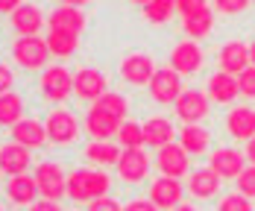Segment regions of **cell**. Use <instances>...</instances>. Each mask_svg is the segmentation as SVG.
<instances>
[{
    "mask_svg": "<svg viewBox=\"0 0 255 211\" xmlns=\"http://www.w3.org/2000/svg\"><path fill=\"white\" fill-rule=\"evenodd\" d=\"M112 191V173L103 167H77L68 173V200L77 206H88Z\"/></svg>",
    "mask_w": 255,
    "mask_h": 211,
    "instance_id": "6da1fadb",
    "label": "cell"
},
{
    "mask_svg": "<svg viewBox=\"0 0 255 211\" xmlns=\"http://www.w3.org/2000/svg\"><path fill=\"white\" fill-rule=\"evenodd\" d=\"M38 94L44 103L62 106L74 97V71L62 62L47 65L41 74H38Z\"/></svg>",
    "mask_w": 255,
    "mask_h": 211,
    "instance_id": "7a4b0ae2",
    "label": "cell"
},
{
    "mask_svg": "<svg viewBox=\"0 0 255 211\" xmlns=\"http://www.w3.org/2000/svg\"><path fill=\"white\" fill-rule=\"evenodd\" d=\"M9 53H12V62L26 74L44 71L53 56L50 47H47V38H41V35H15Z\"/></svg>",
    "mask_w": 255,
    "mask_h": 211,
    "instance_id": "3957f363",
    "label": "cell"
},
{
    "mask_svg": "<svg viewBox=\"0 0 255 211\" xmlns=\"http://www.w3.org/2000/svg\"><path fill=\"white\" fill-rule=\"evenodd\" d=\"M44 129H47V144H53V147H71V144H77L82 123H79V114L71 111L68 106H53L50 111L44 114Z\"/></svg>",
    "mask_w": 255,
    "mask_h": 211,
    "instance_id": "277c9868",
    "label": "cell"
},
{
    "mask_svg": "<svg viewBox=\"0 0 255 211\" xmlns=\"http://www.w3.org/2000/svg\"><path fill=\"white\" fill-rule=\"evenodd\" d=\"M167 65L176 71L179 77L185 79H194L203 74L205 68V50L200 41H194V38H182L173 44V50H170V59H167Z\"/></svg>",
    "mask_w": 255,
    "mask_h": 211,
    "instance_id": "5b68a950",
    "label": "cell"
},
{
    "mask_svg": "<svg viewBox=\"0 0 255 211\" xmlns=\"http://www.w3.org/2000/svg\"><path fill=\"white\" fill-rule=\"evenodd\" d=\"M38 191H41V200H53L59 203L62 197H68V173L62 167V161H53V158H41L32 170Z\"/></svg>",
    "mask_w": 255,
    "mask_h": 211,
    "instance_id": "8992f818",
    "label": "cell"
},
{
    "mask_svg": "<svg viewBox=\"0 0 255 211\" xmlns=\"http://www.w3.org/2000/svg\"><path fill=\"white\" fill-rule=\"evenodd\" d=\"M155 71H158L155 59L144 50H135V53H129V56H124L121 65H118V77L124 79L127 85H132V88L150 85L153 77H155Z\"/></svg>",
    "mask_w": 255,
    "mask_h": 211,
    "instance_id": "52a82bcc",
    "label": "cell"
},
{
    "mask_svg": "<svg viewBox=\"0 0 255 211\" xmlns=\"http://www.w3.org/2000/svg\"><path fill=\"white\" fill-rule=\"evenodd\" d=\"M173 111H176V120H182V126L203 123L211 114V100H208L205 88H185L179 94V100L173 103Z\"/></svg>",
    "mask_w": 255,
    "mask_h": 211,
    "instance_id": "ba28073f",
    "label": "cell"
},
{
    "mask_svg": "<svg viewBox=\"0 0 255 211\" xmlns=\"http://www.w3.org/2000/svg\"><path fill=\"white\" fill-rule=\"evenodd\" d=\"M185 191L191 194L194 203H214V200H220L223 179H220L211 167H197V170L188 173V179H185Z\"/></svg>",
    "mask_w": 255,
    "mask_h": 211,
    "instance_id": "9c48e42d",
    "label": "cell"
},
{
    "mask_svg": "<svg viewBox=\"0 0 255 211\" xmlns=\"http://www.w3.org/2000/svg\"><path fill=\"white\" fill-rule=\"evenodd\" d=\"M153 167H155L153 158L144 150H124L121 161L115 164V173H118V179L124 185H144Z\"/></svg>",
    "mask_w": 255,
    "mask_h": 211,
    "instance_id": "30bf717a",
    "label": "cell"
},
{
    "mask_svg": "<svg viewBox=\"0 0 255 211\" xmlns=\"http://www.w3.org/2000/svg\"><path fill=\"white\" fill-rule=\"evenodd\" d=\"M147 91H150V100H153V103L173 106L179 100V94L185 91V85H182V77H179L170 65H161V68L155 71L153 82L147 85Z\"/></svg>",
    "mask_w": 255,
    "mask_h": 211,
    "instance_id": "8fae6325",
    "label": "cell"
},
{
    "mask_svg": "<svg viewBox=\"0 0 255 211\" xmlns=\"http://www.w3.org/2000/svg\"><path fill=\"white\" fill-rule=\"evenodd\" d=\"M153 164L158 170V176H170V179H188V173H191V156L182 150L179 141L155 150Z\"/></svg>",
    "mask_w": 255,
    "mask_h": 211,
    "instance_id": "7c38bea8",
    "label": "cell"
},
{
    "mask_svg": "<svg viewBox=\"0 0 255 211\" xmlns=\"http://www.w3.org/2000/svg\"><path fill=\"white\" fill-rule=\"evenodd\" d=\"M3 200H6L12 209H29L32 203H38V200H41V191H38L35 176H29V173L9 176V179L3 182Z\"/></svg>",
    "mask_w": 255,
    "mask_h": 211,
    "instance_id": "4fadbf2b",
    "label": "cell"
},
{
    "mask_svg": "<svg viewBox=\"0 0 255 211\" xmlns=\"http://www.w3.org/2000/svg\"><path fill=\"white\" fill-rule=\"evenodd\" d=\"M109 91V77L97 68H77L74 71V97L82 103H97Z\"/></svg>",
    "mask_w": 255,
    "mask_h": 211,
    "instance_id": "5bb4252c",
    "label": "cell"
},
{
    "mask_svg": "<svg viewBox=\"0 0 255 211\" xmlns=\"http://www.w3.org/2000/svg\"><path fill=\"white\" fill-rule=\"evenodd\" d=\"M9 26L15 35H38L47 26V15L35 0H24L12 15H9Z\"/></svg>",
    "mask_w": 255,
    "mask_h": 211,
    "instance_id": "9a60e30c",
    "label": "cell"
},
{
    "mask_svg": "<svg viewBox=\"0 0 255 211\" xmlns=\"http://www.w3.org/2000/svg\"><path fill=\"white\" fill-rule=\"evenodd\" d=\"M250 65H253V59H250V44L247 41L229 38V41L220 44V50H217V71H226L232 77H241Z\"/></svg>",
    "mask_w": 255,
    "mask_h": 211,
    "instance_id": "2e32d148",
    "label": "cell"
},
{
    "mask_svg": "<svg viewBox=\"0 0 255 211\" xmlns=\"http://www.w3.org/2000/svg\"><path fill=\"white\" fill-rule=\"evenodd\" d=\"M141 126H144V141H147V147H153V150H161V147H167V144H176V138H179L173 117H167V114H161V111L147 114V117L141 120Z\"/></svg>",
    "mask_w": 255,
    "mask_h": 211,
    "instance_id": "e0dca14e",
    "label": "cell"
},
{
    "mask_svg": "<svg viewBox=\"0 0 255 211\" xmlns=\"http://www.w3.org/2000/svg\"><path fill=\"white\" fill-rule=\"evenodd\" d=\"M208 167L220 176V179H238L247 167V156L238 150V147H214L208 153Z\"/></svg>",
    "mask_w": 255,
    "mask_h": 211,
    "instance_id": "ac0fdd59",
    "label": "cell"
},
{
    "mask_svg": "<svg viewBox=\"0 0 255 211\" xmlns=\"http://www.w3.org/2000/svg\"><path fill=\"white\" fill-rule=\"evenodd\" d=\"M88 26L85 12L77 6H53L47 12V32H68V35H82Z\"/></svg>",
    "mask_w": 255,
    "mask_h": 211,
    "instance_id": "d6986e66",
    "label": "cell"
},
{
    "mask_svg": "<svg viewBox=\"0 0 255 211\" xmlns=\"http://www.w3.org/2000/svg\"><path fill=\"white\" fill-rule=\"evenodd\" d=\"M147 197L161 211H173L179 203H185V185L179 179H170V176H155L147 188Z\"/></svg>",
    "mask_w": 255,
    "mask_h": 211,
    "instance_id": "ffe728a7",
    "label": "cell"
},
{
    "mask_svg": "<svg viewBox=\"0 0 255 211\" xmlns=\"http://www.w3.org/2000/svg\"><path fill=\"white\" fill-rule=\"evenodd\" d=\"M29 164H32V150L15 144L12 138L9 141H0V176L9 179V176L29 173Z\"/></svg>",
    "mask_w": 255,
    "mask_h": 211,
    "instance_id": "44dd1931",
    "label": "cell"
},
{
    "mask_svg": "<svg viewBox=\"0 0 255 211\" xmlns=\"http://www.w3.org/2000/svg\"><path fill=\"white\" fill-rule=\"evenodd\" d=\"M9 138L15 141V144H21L26 150H41L44 144H47V129H44V120L41 117H24V120H18L12 129H9Z\"/></svg>",
    "mask_w": 255,
    "mask_h": 211,
    "instance_id": "7402d4cb",
    "label": "cell"
},
{
    "mask_svg": "<svg viewBox=\"0 0 255 211\" xmlns=\"http://www.w3.org/2000/svg\"><path fill=\"white\" fill-rule=\"evenodd\" d=\"M205 94H208L211 103L232 106L241 97V91H238V77H232L226 71H211L208 79H205Z\"/></svg>",
    "mask_w": 255,
    "mask_h": 211,
    "instance_id": "603a6c76",
    "label": "cell"
},
{
    "mask_svg": "<svg viewBox=\"0 0 255 211\" xmlns=\"http://www.w3.org/2000/svg\"><path fill=\"white\" fill-rule=\"evenodd\" d=\"M124 156V147L118 144V141H88L85 147H82V158H85V164H91V167H103V170H109V167H115L118 161Z\"/></svg>",
    "mask_w": 255,
    "mask_h": 211,
    "instance_id": "cb8c5ba5",
    "label": "cell"
},
{
    "mask_svg": "<svg viewBox=\"0 0 255 211\" xmlns=\"http://www.w3.org/2000/svg\"><path fill=\"white\" fill-rule=\"evenodd\" d=\"M226 132L232 141H250L255 138V108L250 106H229L226 111Z\"/></svg>",
    "mask_w": 255,
    "mask_h": 211,
    "instance_id": "d4e9b609",
    "label": "cell"
},
{
    "mask_svg": "<svg viewBox=\"0 0 255 211\" xmlns=\"http://www.w3.org/2000/svg\"><path fill=\"white\" fill-rule=\"evenodd\" d=\"M121 129L118 120H112L109 114H100L88 106V111L82 114V132L88 135V141H115V135Z\"/></svg>",
    "mask_w": 255,
    "mask_h": 211,
    "instance_id": "484cf974",
    "label": "cell"
},
{
    "mask_svg": "<svg viewBox=\"0 0 255 211\" xmlns=\"http://www.w3.org/2000/svg\"><path fill=\"white\" fill-rule=\"evenodd\" d=\"M176 141L182 144V150L194 158L211 153V132L205 129L203 123H188V126H182Z\"/></svg>",
    "mask_w": 255,
    "mask_h": 211,
    "instance_id": "4316f807",
    "label": "cell"
},
{
    "mask_svg": "<svg viewBox=\"0 0 255 211\" xmlns=\"http://www.w3.org/2000/svg\"><path fill=\"white\" fill-rule=\"evenodd\" d=\"M26 117V100L21 91H6V94H0V126L6 129H12L18 120H24Z\"/></svg>",
    "mask_w": 255,
    "mask_h": 211,
    "instance_id": "83f0119b",
    "label": "cell"
},
{
    "mask_svg": "<svg viewBox=\"0 0 255 211\" xmlns=\"http://www.w3.org/2000/svg\"><path fill=\"white\" fill-rule=\"evenodd\" d=\"M91 108L100 111V114H109V117L118 120V123H124L129 117V97L124 91H112V88H109L97 103H91Z\"/></svg>",
    "mask_w": 255,
    "mask_h": 211,
    "instance_id": "f1b7e54d",
    "label": "cell"
},
{
    "mask_svg": "<svg viewBox=\"0 0 255 211\" xmlns=\"http://www.w3.org/2000/svg\"><path fill=\"white\" fill-rule=\"evenodd\" d=\"M182 32H185V38H194V41L208 38L214 32V9H205V12L182 18Z\"/></svg>",
    "mask_w": 255,
    "mask_h": 211,
    "instance_id": "f546056e",
    "label": "cell"
},
{
    "mask_svg": "<svg viewBox=\"0 0 255 211\" xmlns=\"http://www.w3.org/2000/svg\"><path fill=\"white\" fill-rule=\"evenodd\" d=\"M141 15H144V21L150 26L170 24L173 15H176V0H150V3L141 9Z\"/></svg>",
    "mask_w": 255,
    "mask_h": 211,
    "instance_id": "4dcf8cb0",
    "label": "cell"
},
{
    "mask_svg": "<svg viewBox=\"0 0 255 211\" xmlns=\"http://www.w3.org/2000/svg\"><path fill=\"white\" fill-rule=\"evenodd\" d=\"M115 141L124 147V150H144L147 147V141H144V126H141V120H124L121 123V129L115 135Z\"/></svg>",
    "mask_w": 255,
    "mask_h": 211,
    "instance_id": "1f68e13d",
    "label": "cell"
},
{
    "mask_svg": "<svg viewBox=\"0 0 255 211\" xmlns=\"http://www.w3.org/2000/svg\"><path fill=\"white\" fill-rule=\"evenodd\" d=\"M47 47L56 59H71L79 50V35H68V32H47Z\"/></svg>",
    "mask_w": 255,
    "mask_h": 211,
    "instance_id": "d6a6232c",
    "label": "cell"
},
{
    "mask_svg": "<svg viewBox=\"0 0 255 211\" xmlns=\"http://www.w3.org/2000/svg\"><path fill=\"white\" fill-rule=\"evenodd\" d=\"M214 211H255V209H253V200H247L244 194L232 191V194H223L217 200V209Z\"/></svg>",
    "mask_w": 255,
    "mask_h": 211,
    "instance_id": "836d02e7",
    "label": "cell"
},
{
    "mask_svg": "<svg viewBox=\"0 0 255 211\" xmlns=\"http://www.w3.org/2000/svg\"><path fill=\"white\" fill-rule=\"evenodd\" d=\"M235 191L255 203V164H247V167H244V173L235 179Z\"/></svg>",
    "mask_w": 255,
    "mask_h": 211,
    "instance_id": "e575fe53",
    "label": "cell"
},
{
    "mask_svg": "<svg viewBox=\"0 0 255 211\" xmlns=\"http://www.w3.org/2000/svg\"><path fill=\"white\" fill-rule=\"evenodd\" d=\"M253 6V0H211L214 15H241Z\"/></svg>",
    "mask_w": 255,
    "mask_h": 211,
    "instance_id": "d590c367",
    "label": "cell"
},
{
    "mask_svg": "<svg viewBox=\"0 0 255 211\" xmlns=\"http://www.w3.org/2000/svg\"><path fill=\"white\" fill-rule=\"evenodd\" d=\"M238 91L244 100H255V65H250L241 77H238Z\"/></svg>",
    "mask_w": 255,
    "mask_h": 211,
    "instance_id": "8d00e7d4",
    "label": "cell"
},
{
    "mask_svg": "<svg viewBox=\"0 0 255 211\" xmlns=\"http://www.w3.org/2000/svg\"><path fill=\"white\" fill-rule=\"evenodd\" d=\"M205 9H211V0H176V12L182 18L197 15V12H205Z\"/></svg>",
    "mask_w": 255,
    "mask_h": 211,
    "instance_id": "74e56055",
    "label": "cell"
},
{
    "mask_svg": "<svg viewBox=\"0 0 255 211\" xmlns=\"http://www.w3.org/2000/svg\"><path fill=\"white\" fill-rule=\"evenodd\" d=\"M124 211H161L150 197H132L129 203H124Z\"/></svg>",
    "mask_w": 255,
    "mask_h": 211,
    "instance_id": "f35d334b",
    "label": "cell"
},
{
    "mask_svg": "<svg viewBox=\"0 0 255 211\" xmlns=\"http://www.w3.org/2000/svg\"><path fill=\"white\" fill-rule=\"evenodd\" d=\"M85 211H124V206H121L115 197H100V200L88 203V209Z\"/></svg>",
    "mask_w": 255,
    "mask_h": 211,
    "instance_id": "ab89813d",
    "label": "cell"
},
{
    "mask_svg": "<svg viewBox=\"0 0 255 211\" xmlns=\"http://www.w3.org/2000/svg\"><path fill=\"white\" fill-rule=\"evenodd\" d=\"M12 88H15V71H12V65L0 62V94H6Z\"/></svg>",
    "mask_w": 255,
    "mask_h": 211,
    "instance_id": "60d3db41",
    "label": "cell"
},
{
    "mask_svg": "<svg viewBox=\"0 0 255 211\" xmlns=\"http://www.w3.org/2000/svg\"><path fill=\"white\" fill-rule=\"evenodd\" d=\"M26 211H65L59 203H53V200H38V203H32Z\"/></svg>",
    "mask_w": 255,
    "mask_h": 211,
    "instance_id": "b9f144b4",
    "label": "cell"
},
{
    "mask_svg": "<svg viewBox=\"0 0 255 211\" xmlns=\"http://www.w3.org/2000/svg\"><path fill=\"white\" fill-rule=\"evenodd\" d=\"M24 0H0V15H12Z\"/></svg>",
    "mask_w": 255,
    "mask_h": 211,
    "instance_id": "7bdbcfd3",
    "label": "cell"
},
{
    "mask_svg": "<svg viewBox=\"0 0 255 211\" xmlns=\"http://www.w3.org/2000/svg\"><path fill=\"white\" fill-rule=\"evenodd\" d=\"M244 156H247L250 164H255V138H250V141L244 144Z\"/></svg>",
    "mask_w": 255,
    "mask_h": 211,
    "instance_id": "ee69618b",
    "label": "cell"
},
{
    "mask_svg": "<svg viewBox=\"0 0 255 211\" xmlns=\"http://www.w3.org/2000/svg\"><path fill=\"white\" fill-rule=\"evenodd\" d=\"M62 6H77V9H82V6H88V3H94V0H59Z\"/></svg>",
    "mask_w": 255,
    "mask_h": 211,
    "instance_id": "f6af8a7d",
    "label": "cell"
},
{
    "mask_svg": "<svg viewBox=\"0 0 255 211\" xmlns=\"http://www.w3.org/2000/svg\"><path fill=\"white\" fill-rule=\"evenodd\" d=\"M173 211H200V209H197V203H179Z\"/></svg>",
    "mask_w": 255,
    "mask_h": 211,
    "instance_id": "bcb514c9",
    "label": "cell"
},
{
    "mask_svg": "<svg viewBox=\"0 0 255 211\" xmlns=\"http://www.w3.org/2000/svg\"><path fill=\"white\" fill-rule=\"evenodd\" d=\"M250 59H253V65H255V38L250 41Z\"/></svg>",
    "mask_w": 255,
    "mask_h": 211,
    "instance_id": "7dc6e473",
    "label": "cell"
},
{
    "mask_svg": "<svg viewBox=\"0 0 255 211\" xmlns=\"http://www.w3.org/2000/svg\"><path fill=\"white\" fill-rule=\"evenodd\" d=\"M129 3H132V6H141V9H144V6H147L150 0H129Z\"/></svg>",
    "mask_w": 255,
    "mask_h": 211,
    "instance_id": "c3c4849f",
    "label": "cell"
},
{
    "mask_svg": "<svg viewBox=\"0 0 255 211\" xmlns=\"http://www.w3.org/2000/svg\"><path fill=\"white\" fill-rule=\"evenodd\" d=\"M0 211H6V206H3V203H0Z\"/></svg>",
    "mask_w": 255,
    "mask_h": 211,
    "instance_id": "681fc988",
    "label": "cell"
},
{
    "mask_svg": "<svg viewBox=\"0 0 255 211\" xmlns=\"http://www.w3.org/2000/svg\"><path fill=\"white\" fill-rule=\"evenodd\" d=\"M253 3H255V0H253Z\"/></svg>",
    "mask_w": 255,
    "mask_h": 211,
    "instance_id": "f907efd6",
    "label": "cell"
}]
</instances>
